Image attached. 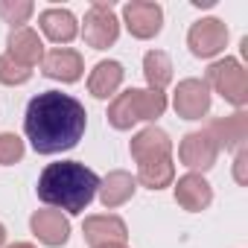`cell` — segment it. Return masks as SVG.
Instances as JSON below:
<instances>
[{
    "label": "cell",
    "instance_id": "cell-1",
    "mask_svg": "<svg viewBox=\"0 0 248 248\" xmlns=\"http://www.w3.org/2000/svg\"><path fill=\"white\" fill-rule=\"evenodd\" d=\"M85 105L62 91H44L27 105L24 129L38 155H56L73 149L85 135Z\"/></svg>",
    "mask_w": 248,
    "mask_h": 248
},
{
    "label": "cell",
    "instance_id": "cell-2",
    "mask_svg": "<svg viewBox=\"0 0 248 248\" xmlns=\"http://www.w3.org/2000/svg\"><path fill=\"white\" fill-rule=\"evenodd\" d=\"M99 178L79 161H59L50 164L38 178V199L67 213H82L96 196Z\"/></svg>",
    "mask_w": 248,
    "mask_h": 248
},
{
    "label": "cell",
    "instance_id": "cell-3",
    "mask_svg": "<svg viewBox=\"0 0 248 248\" xmlns=\"http://www.w3.org/2000/svg\"><path fill=\"white\" fill-rule=\"evenodd\" d=\"M167 108V96L161 91H126L108 108V123L114 129H132L138 120H155Z\"/></svg>",
    "mask_w": 248,
    "mask_h": 248
},
{
    "label": "cell",
    "instance_id": "cell-4",
    "mask_svg": "<svg viewBox=\"0 0 248 248\" xmlns=\"http://www.w3.org/2000/svg\"><path fill=\"white\" fill-rule=\"evenodd\" d=\"M85 44L93 47V50H105L117 41L120 35V21L111 9V0L105 3V0H96V3H91L88 15H85Z\"/></svg>",
    "mask_w": 248,
    "mask_h": 248
},
{
    "label": "cell",
    "instance_id": "cell-5",
    "mask_svg": "<svg viewBox=\"0 0 248 248\" xmlns=\"http://www.w3.org/2000/svg\"><path fill=\"white\" fill-rule=\"evenodd\" d=\"M207 82L233 105H245L248 99V73L239 67L236 59H225V62H216L210 64L207 70Z\"/></svg>",
    "mask_w": 248,
    "mask_h": 248
},
{
    "label": "cell",
    "instance_id": "cell-6",
    "mask_svg": "<svg viewBox=\"0 0 248 248\" xmlns=\"http://www.w3.org/2000/svg\"><path fill=\"white\" fill-rule=\"evenodd\" d=\"M123 18H126V27L135 38H152L161 32L164 9L152 0H132L123 6Z\"/></svg>",
    "mask_w": 248,
    "mask_h": 248
},
{
    "label": "cell",
    "instance_id": "cell-7",
    "mask_svg": "<svg viewBox=\"0 0 248 248\" xmlns=\"http://www.w3.org/2000/svg\"><path fill=\"white\" fill-rule=\"evenodd\" d=\"M225 41H228V30L222 21L216 18H204V21H196L190 27V35H187V44L196 56L207 59V56H216L219 50H225Z\"/></svg>",
    "mask_w": 248,
    "mask_h": 248
},
{
    "label": "cell",
    "instance_id": "cell-8",
    "mask_svg": "<svg viewBox=\"0 0 248 248\" xmlns=\"http://www.w3.org/2000/svg\"><path fill=\"white\" fill-rule=\"evenodd\" d=\"M210 108V93L202 79H184L175 91V111L187 120H199Z\"/></svg>",
    "mask_w": 248,
    "mask_h": 248
},
{
    "label": "cell",
    "instance_id": "cell-9",
    "mask_svg": "<svg viewBox=\"0 0 248 248\" xmlns=\"http://www.w3.org/2000/svg\"><path fill=\"white\" fill-rule=\"evenodd\" d=\"M41 70L50 79H62V82H76L82 76V56L70 47H56L41 59Z\"/></svg>",
    "mask_w": 248,
    "mask_h": 248
},
{
    "label": "cell",
    "instance_id": "cell-10",
    "mask_svg": "<svg viewBox=\"0 0 248 248\" xmlns=\"http://www.w3.org/2000/svg\"><path fill=\"white\" fill-rule=\"evenodd\" d=\"M82 233H85L91 248H99V245H108V242H126V225H123L120 216H111V213L85 219Z\"/></svg>",
    "mask_w": 248,
    "mask_h": 248
},
{
    "label": "cell",
    "instance_id": "cell-11",
    "mask_svg": "<svg viewBox=\"0 0 248 248\" xmlns=\"http://www.w3.org/2000/svg\"><path fill=\"white\" fill-rule=\"evenodd\" d=\"M9 56H12L15 62H21L24 67L32 70V67L44 59V44H41L38 32L30 30V27L12 30V32H9Z\"/></svg>",
    "mask_w": 248,
    "mask_h": 248
},
{
    "label": "cell",
    "instance_id": "cell-12",
    "mask_svg": "<svg viewBox=\"0 0 248 248\" xmlns=\"http://www.w3.org/2000/svg\"><path fill=\"white\" fill-rule=\"evenodd\" d=\"M216 143H213V138H207V135H202V132H193V135H187L184 140H181V146H178V155H181V161L187 164V167H193V170H207V167H213V161H216Z\"/></svg>",
    "mask_w": 248,
    "mask_h": 248
},
{
    "label": "cell",
    "instance_id": "cell-13",
    "mask_svg": "<svg viewBox=\"0 0 248 248\" xmlns=\"http://www.w3.org/2000/svg\"><path fill=\"white\" fill-rule=\"evenodd\" d=\"M30 225H32V233H35L44 245H64V242H67L70 225H67V219L62 216V210H38Z\"/></svg>",
    "mask_w": 248,
    "mask_h": 248
},
{
    "label": "cell",
    "instance_id": "cell-14",
    "mask_svg": "<svg viewBox=\"0 0 248 248\" xmlns=\"http://www.w3.org/2000/svg\"><path fill=\"white\" fill-rule=\"evenodd\" d=\"M170 149H172V143H170V138H167V132H161V129H143L135 140H132V155H135V161L138 164H143V161H158V158H170Z\"/></svg>",
    "mask_w": 248,
    "mask_h": 248
},
{
    "label": "cell",
    "instance_id": "cell-15",
    "mask_svg": "<svg viewBox=\"0 0 248 248\" xmlns=\"http://www.w3.org/2000/svg\"><path fill=\"white\" fill-rule=\"evenodd\" d=\"M38 24H41V32L56 44H67L76 38V18L67 9H44Z\"/></svg>",
    "mask_w": 248,
    "mask_h": 248
},
{
    "label": "cell",
    "instance_id": "cell-16",
    "mask_svg": "<svg viewBox=\"0 0 248 248\" xmlns=\"http://www.w3.org/2000/svg\"><path fill=\"white\" fill-rule=\"evenodd\" d=\"M175 199H178V204L187 207V210H202V207L210 204L213 193H210V184H207L202 175L190 172V175H184V178L175 184Z\"/></svg>",
    "mask_w": 248,
    "mask_h": 248
},
{
    "label": "cell",
    "instance_id": "cell-17",
    "mask_svg": "<svg viewBox=\"0 0 248 248\" xmlns=\"http://www.w3.org/2000/svg\"><path fill=\"white\" fill-rule=\"evenodd\" d=\"M120 82H123V64L108 59V62H99V64L91 70L88 88H91V93H93L96 99H105V96H111V93L120 88Z\"/></svg>",
    "mask_w": 248,
    "mask_h": 248
},
{
    "label": "cell",
    "instance_id": "cell-18",
    "mask_svg": "<svg viewBox=\"0 0 248 248\" xmlns=\"http://www.w3.org/2000/svg\"><path fill=\"white\" fill-rule=\"evenodd\" d=\"M132 193H135V178H132L129 172H111V175L105 178L102 190H99V199H102V204L111 210V207H117V204H123V202H129Z\"/></svg>",
    "mask_w": 248,
    "mask_h": 248
},
{
    "label": "cell",
    "instance_id": "cell-19",
    "mask_svg": "<svg viewBox=\"0 0 248 248\" xmlns=\"http://www.w3.org/2000/svg\"><path fill=\"white\" fill-rule=\"evenodd\" d=\"M143 70H146V82L152 85V91H164L167 82L172 79V62L164 50H149L143 59Z\"/></svg>",
    "mask_w": 248,
    "mask_h": 248
},
{
    "label": "cell",
    "instance_id": "cell-20",
    "mask_svg": "<svg viewBox=\"0 0 248 248\" xmlns=\"http://www.w3.org/2000/svg\"><path fill=\"white\" fill-rule=\"evenodd\" d=\"M207 138H216L222 146H236L245 138V114H233L231 120H216L204 132Z\"/></svg>",
    "mask_w": 248,
    "mask_h": 248
},
{
    "label": "cell",
    "instance_id": "cell-21",
    "mask_svg": "<svg viewBox=\"0 0 248 248\" xmlns=\"http://www.w3.org/2000/svg\"><path fill=\"white\" fill-rule=\"evenodd\" d=\"M138 178L152 187V190H161L172 181V161L170 158H158V161H143L140 170H138Z\"/></svg>",
    "mask_w": 248,
    "mask_h": 248
},
{
    "label": "cell",
    "instance_id": "cell-22",
    "mask_svg": "<svg viewBox=\"0 0 248 248\" xmlns=\"http://www.w3.org/2000/svg\"><path fill=\"white\" fill-rule=\"evenodd\" d=\"M30 76H32V70L24 67L21 62H15L9 53L0 56V82H3V85H24Z\"/></svg>",
    "mask_w": 248,
    "mask_h": 248
},
{
    "label": "cell",
    "instance_id": "cell-23",
    "mask_svg": "<svg viewBox=\"0 0 248 248\" xmlns=\"http://www.w3.org/2000/svg\"><path fill=\"white\" fill-rule=\"evenodd\" d=\"M32 3L30 0H21V3H12V0H0V18H3L6 24H12L15 30L27 24V18L32 15Z\"/></svg>",
    "mask_w": 248,
    "mask_h": 248
},
{
    "label": "cell",
    "instance_id": "cell-24",
    "mask_svg": "<svg viewBox=\"0 0 248 248\" xmlns=\"http://www.w3.org/2000/svg\"><path fill=\"white\" fill-rule=\"evenodd\" d=\"M24 158V143H21V138L18 135H0V164L3 167H9V164H15V161H21Z\"/></svg>",
    "mask_w": 248,
    "mask_h": 248
},
{
    "label": "cell",
    "instance_id": "cell-25",
    "mask_svg": "<svg viewBox=\"0 0 248 248\" xmlns=\"http://www.w3.org/2000/svg\"><path fill=\"white\" fill-rule=\"evenodd\" d=\"M99 248H126L123 242H108V245H99Z\"/></svg>",
    "mask_w": 248,
    "mask_h": 248
},
{
    "label": "cell",
    "instance_id": "cell-26",
    "mask_svg": "<svg viewBox=\"0 0 248 248\" xmlns=\"http://www.w3.org/2000/svg\"><path fill=\"white\" fill-rule=\"evenodd\" d=\"M9 248H32L30 242H18V245H9Z\"/></svg>",
    "mask_w": 248,
    "mask_h": 248
},
{
    "label": "cell",
    "instance_id": "cell-27",
    "mask_svg": "<svg viewBox=\"0 0 248 248\" xmlns=\"http://www.w3.org/2000/svg\"><path fill=\"white\" fill-rule=\"evenodd\" d=\"M3 239H6V231H3V225H0V245H3Z\"/></svg>",
    "mask_w": 248,
    "mask_h": 248
}]
</instances>
